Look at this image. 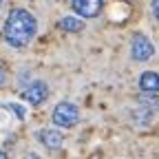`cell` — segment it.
<instances>
[{"label": "cell", "instance_id": "6", "mask_svg": "<svg viewBox=\"0 0 159 159\" xmlns=\"http://www.w3.org/2000/svg\"><path fill=\"white\" fill-rule=\"evenodd\" d=\"M35 137H38L49 150H57V148H62V144H64V135L60 133L57 128H44V130H38Z\"/></svg>", "mask_w": 159, "mask_h": 159}, {"label": "cell", "instance_id": "7", "mask_svg": "<svg viewBox=\"0 0 159 159\" xmlns=\"http://www.w3.org/2000/svg\"><path fill=\"white\" fill-rule=\"evenodd\" d=\"M139 89H142L144 95H157L159 93V73L144 71L139 75Z\"/></svg>", "mask_w": 159, "mask_h": 159}, {"label": "cell", "instance_id": "3", "mask_svg": "<svg viewBox=\"0 0 159 159\" xmlns=\"http://www.w3.org/2000/svg\"><path fill=\"white\" fill-rule=\"evenodd\" d=\"M155 53V47L152 42L144 35V33H135L133 35V42H130V55L135 62H146V60H150Z\"/></svg>", "mask_w": 159, "mask_h": 159}, {"label": "cell", "instance_id": "13", "mask_svg": "<svg viewBox=\"0 0 159 159\" xmlns=\"http://www.w3.org/2000/svg\"><path fill=\"white\" fill-rule=\"evenodd\" d=\"M0 159H9V157H7V155H5L2 150H0Z\"/></svg>", "mask_w": 159, "mask_h": 159}, {"label": "cell", "instance_id": "8", "mask_svg": "<svg viewBox=\"0 0 159 159\" xmlns=\"http://www.w3.org/2000/svg\"><path fill=\"white\" fill-rule=\"evenodd\" d=\"M57 25H60V29H64V31L77 33V31H82V29H84V20H82V18H77V16H64Z\"/></svg>", "mask_w": 159, "mask_h": 159}, {"label": "cell", "instance_id": "12", "mask_svg": "<svg viewBox=\"0 0 159 159\" xmlns=\"http://www.w3.org/2000/svg\"><path fill=\"white\" fill-rule=\"evenodd\" d=\"M25 159H42V157H40V155H35V152H29Z\"/></svg>", "mask_w": 159, "mask_h": 159}, {"label": "cell", "instance_id": "10", "mask_svg": "<svg viewBox=\"0 0 159 159\" xmlns=\"http://www.w3.org/2000/svg\"><path fill=\"white\" fill-rule=\"evenodd\" d=\"M150 9H152V16H155V18L159 20V0H155V2L150 5Z\"/></svg>", "mask_w": 159, "mask_h": 159}, {"label": "cell", "instance_id": "1", "mask_svg": "<svg viewBox=\"0 0 159 159\" xmlns=\"http://www.w3.org/2000/svg\"><path fill=\"white\" fill-rule=\"evenodd\" d=\"M38 31V20L31 11L22 9V7H16L9 11L5 25H2V38L5 42L13 49H22L27 47L31 40L35 38Z\"/></svg>", "mask_w": 159, "mask_h": 159}, {"label": "cell", "instance_id": "14", "mask_svg": "<svg viewBox=\"0 0 159 159\" xmlns=\"http://www.w3.org/2000/svg\"><path fill=\"white\" fill-rule=\"evenodd\" d=\"M0 5H2V0H0Z\"/></svg>", "mask_w": 159, "mask_h": 159}, {"label": "cell", "instance_id": "11", "mask_svg": "<svg viewBox=\"0 0 159 159\" xmlns=\"http://www.w3.org/2000/svg\"><path fill=\"white\" fill-rule=\"evenodd\" d=\"M5 80H7V71H5V66L0 64V86L5 84Z\"/></svg>", "mask_w": 159, "mask_h": 159}, {"label": "cell", "instance_id": "4", "mask_svg": "<svg viewBox=\"0 0 159 159\" xmlns=\"http://www.w3.org/2000/svg\"><path fill=\"white\" fill-rule=\"evenodd\" d=\"M22 97L27 99L29 104H33V106L44 104L47 97H49V84L42 82V80H33L31 84H27L22 89Z\"/></svg>", "mask_w": 159, "mask_h": 159}, {"label": "cell", "instance_id": "9", "mask_svg": "<svg viewBox=\"0 0 159 159\" xmlns=\"http://www.w3.org/2000/svg\"><path fill=\"white\" fill-rule=\"evenodd\" d=\"M7 108H9V111H13V115H16L18 119H25V117H27V111L20 106V104H7Z\"/></svg>", "mask_w": 159, "mask_h": 159}, {"label": "cell", "instance_id": "2", "mask_svg": "<svg viewBox=\"0 0 159 159\" xmlns=\"http://www.w3.org/2000/svg\"><path fill=\"white\" fill-rule=\"evenodd\" d=\"M51 119H53V124L60 126V128H73L77 124V119H80V108L71 102H60L53 113H51Z\"/></svg>", "mask_w": 159, "mask_h": 159}, {"label": "cell", "instance_id": "5", "mask_svg": "<svg viewBox=\"0 0 159 159\" xmlns=\"http://www.w3.org/2000/svg\"><path fill=\"white\" fill-rule=\"evenodd\" d=\"M104 2L102 0H73L71 9L75 11L77 18H95L99 11H102Z\"/></svg>", "mask_w": 159, "mask_h": 159}]
</instances>
